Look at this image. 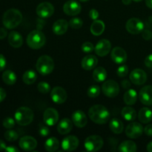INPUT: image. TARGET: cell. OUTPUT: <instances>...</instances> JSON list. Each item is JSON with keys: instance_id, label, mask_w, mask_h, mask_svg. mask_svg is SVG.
<instances>
[{"instance_id": "cell-45", "label": "cell", "mask_w": 152, "mask_h": 152, "mask_svg": "<svg viewBox=\"0 0 152 152\" xmlns=\"http://www.w3.org/2000/svg\"><path fill=\"white\" fill-rule=\"evenodd\" d=\"M6 63H7V61H6L5 57L0 53V71H3L5 68Z\"/></svg>"}, {"instance_id": "cell-33", "label": "cell", "mask_w": 152, "mask_h": 152, "mask_svg": "<svg viewBox=\"0 0 152 152\" xmlns=\"http://www.w3.org/2000/svg\"><path fill=\"white\" fill-rule=\"evenodd\" d=\"M59 142L57 138L50 137L45 142V148L46 151L49 152H54L59 148Z\"/></svg>"}, {"instance_id": "cell-9", "label": "cell", "mask_w": 152, "mask_h": 152, "mask_svg": "<svg viewBox=\"0 0 152 152\" xmlns=\"http://www.w3.org/2000/svg\"><path fill=\"white\" fill-rule=\"evenodd\" d=\"M144 129L142 125L139 123H131L128 125L126 129V134L128 137L131 139H136L140 137L142 134Z\"/></svg>"}, {"instance_id": "cell-40", "label": "cell", "mask_w": 152, "mask_h": 152, "mask_svg": "<svg viewBox=\"0 0 152 152\" xmlns=\"http://www.w3.org/2000/svg\"><path fill=\"white\" fill-rule=\"evenodd\" d=\"M81 48L84 53H91L94 50V46L90 42H86L82 45Z\"/></svg>"}, {"instance_id": "cell-19", "label": "cell", "mask_w": 152, "mask_h": 152, "mask_svg": "<svg viewBox=\"0 0 152 152\" xmlns=\"http://www.w3.org/2000/svg\"><path fill=\"white\" fill-rule=\"evenodd\" d=\"M111 57L113 62L116 64H123L127 60V53L122 48L115 47L111 51Z\"/></svg>"}, {"instance_id": "cell-13", "label": "cell", "mask_w": 152, "mask_h": 152, "mask_svg": "<svg viewBox=\"0 0 152 152\" xmlns=\"http://www.w3.org/2000/svg\"><path fill=\"white\" fill-rule=\"evenodd\" d=\"M43 120H44V123L48 126H54L59 120V113L55 108H47L43 114Z\"/></svg>"}, {"instance_id": "cell-55", "label": "cell", "mask_w": 152, "mask_h": 152, "mask_svg": "<svg viewBox=\"0 0 152 152\" xmlns=\"http://www.w3.org/2000/svg\"><path fill=\"white\" fill-rule=\"evenodd\" d=\"M122 1H123V4H126V5H129V4H130L131 3H132V0H122Z\"/></svg>"}, {"instance_id": "cell-27", "label": "cell", "mask_w": 152, "mask_h": 152, "mask_svg": "<svg viewBox=\"0 0 152 152\" xmlns=\"http://www.w3.org/2000/svg\"><path fill=\"white\" fill-rule=\"evenodd\" d=\"M105 31V23L102 20H94L91 25V32L94 36H100Z\"/></svg>"}, {"instance_id": "cell-24", "label": "cell", "mask_w": 152, "mask_h": 152, "mask_svg": "<svg viewBox=\"0 0 152 152\" xmlns=\"http://www.w3.org/2000/svg\"><path fill=\"white\" fill-rule=\"evenodd\" d=\"M73 128V122L68 118H64L61 120L57 126V131L60 134H67Z\"/></svg>"}, {"instance_id": "cell-10", "label": "cell", "mask_w": 152, "mask_h": 152, "mask_svg": "<svg viewBox=\"0 0 152 152\" xmlns=\"http://www.w3.org/2000/svg\"><path fill=\"white\" fill-rule=\"evenodd\" d=\"M54 13V7L48 1L42 2L37 6V13L41 18H49Z\"/></svg>"}, {"instance_id": "cell-20", "label": "cell", "mask_w": 152, "mask_h": 152, "mask_svg": "<svg viewBox=\"0 0 152 152\" xmlns=\"http://www.w3.org/2000/svg\"><path fill=\"white\" fill-rule=\"evenodd\" d=\"M72 122L77 127L83 128L87 124L88 118L83 111L77 110L72 114Z\"/></svg>"}, {"instance_id": "cell-38", "label": "cell", "mask_w": 152, "mask_h": 152, "mask_svg": "<svg viewBox=\"0 0 152 152\" xmlns=\"http://www.w3.org/2000/svg\"><path fill=\"white\" fill-rule=\"evenodd\" d=\"M37 88L40 93L43 94H46L49 93L50 91V86L48 83H45V82H40L37 86Z\"/></svg>"}, {"instance_id": "cell-41", "label": "cell", "mask_w": 152, "mask_h": 152, "mask_svg": "<svg viewBox=\"0 0 152 152\" xmlns=\"http://www.w3.org/2000/svg\"><path fill=\"white\" fill-rule=\"evenodd\" d=\"M128 74H129V68L127 65H123L117 68V74L118 75V77H124L127 76Z\"/></svg>"}, {"instance_id": "cell-52", "label": "cell", "mask_w": 152, "mask_h": 152, "mask_svg": "<svg viewBox=\"0 0 152 152\" xmlns=\"http://www.w3.org/2000/svg\"><path fill=\"white\" fill-rule=\"evenodd\" d=\"M6 144L3 140H0V151H4L6 148Z\"/></svg>"}, {"instance_id": "cell-17", "label": "cell", "mask_w": 152, "mask_h": 152, "mask_svg": "<svg viewBox=\"0 0 152 152\" xmlns=\"http://www.w3.org/2000/svg\"><path fill=\"white\" fill-rule=\"evenodd\" d=\"M111 44L108 39H102L99 40L94 48L95 53L99 56H105L111 51Z\"/></svg>"}, {"instance_id": "cell-21", "label": "cell", "mask_w": 152, "mask_h": 152, "mask_svg": "<svg viewBox=\"0 0 152 152\" xmlns=\"http://www.w3.org/2000/svg\"><path fill=\"white\" fill-rule=\"evenodd\" d=\"M69 24L65 19H59L53 23L52 30L56 35H63L68 31Z\"/></svg>"}, {"instance_id": "cell-37", "label": "cell", "mask_w": 152, "mask_h": 152, "mask_svg": "<svg viewBox=\"0 0 152 152\" xmlns=\"http://www.w3.org/2000/svg\"><path fill=\"white\" fill-rule=\"evenodd\" d=\"M68 24H69V26L73 29H80L83 25V21L80 18L75 17L71 19Z\"/></svg>"}, {"instance_id": "cell-23", "label": "cell", "mask_w": 152, "mask_h": 152, "mask_svg": "<svg viewBox=\"0 0 152 152\" xmlns=\"http://www.w3.org/2000/svg\"><path fill=\"white\" fill-rule=\"evenodd\" d=\"M8 42L10 46L18 48L23 44V38L17 31H11L8 35Z\"/></svg>"}, {"instance_id": "cell-36", "label": "cell", "mask_w": 152, "mask_h": 152, "mask_svg": "<svg viewBox=\"0 0 152 152\" xmlns=\"http://www.w3.org/2000/svg\"><path fill=\"white\" fill-rule=\"evenodd\" d=\"M4 138H5L6 140L9 141V142H13V141L17 140L18 138H19V134L15 131L8 129L4 133Z\"/></svg>"}, {"instance_id": "cell-5", "label": "cell", "mask_w": 152, "mask_h": 152, "mask_svg": "<svg viewBox=\"0 0 152 152\" xmlns=\"http://www.w3.org/2000/svg\"><path fill=\"white\" fill-rule=\"evenodd\" d=\"M36 68L40 74L43 76L51 74L54 68V62L50 56L43 55L37 60Z\"/></svg>"}, {"instance_id": "cell-3", "label": "cell", "mask_w": 152, "mask_h": 152, "mask_svg": "<svg viewBox=\"0 0 152 152\" xmlns=\"http://www.w3.org/2000/svg\"><path fill=\"white\" fill-rule=\"evenodd\" d=\"M26 42L28 47L37 50L45 45L46 42V37L42 31L39 30H34L28 34Z\"/></svg>"}, {"instance_id": "cell-8", "label": "cell", "mask_w": 152, "mask_h": 152, "mask_svg": "<svg viewBox=\"0 0 152 152\" xmlns=\"http://www.w3.org/2000/svg\"><path fill=\"white\" fill-rule=\"evenodd\" d=\"M128 32L132 34H139L144 30V24L137 18H132L129 19L126 25Z\"/></svg>"}, {"instance_id": "cell-47", "label": "cell", "mask_w": 152, "mask_h": 152, "mask_svg": "<svg viewBox=\"0 0 152 152\" xmlns=\"http://www.w3.org/2000/svg\"><path fill=\"white\" fill-rule=\"evenodd\" d=\"M145 65L148 68H152V54L146 56L145 59Z\"/></svg>"}, {"instance_id": "cell-25", "label": "cell", "mask_w": 152, "mask_h": 152, "mask_svg": "<svg viewBox=\"0 0 152 152\" xmlns=\"http://www.w3.org/2000/svg\"><path fill=\"white\" fill-rule=\"evenodd\" d=\"M138 118H139L140 123H143V124H147V123H150L152 120V111L146 107L141 108L138 114Z\"/></svg>"}, {"instance_id": "cell-57", "label": "cell", "mask_w": 152, "mask_h": 152, "mask_svg": "<svg viewBox=\"0 0 152 152\" xmlns=\"http://www.w3.org/2000/svg\"><path fill=\"white\" fill-rule=\"evenodd\" d=\"M133 1H136V2H140V1H142V0H133Z\"/></svg>"}, {"instance_id": "cell-48", "label": "cell", "mask_w": 152, "mask_h": 152, "mask_svg": "<svg viewBox=\"0 0 152 152\" xmlns=\"http://www.w3.org/2000/svg\"><path fill=\"white\" fill-rule=\"evenodd\" d=\"M7 35V30L4 28H0V39H4Z\"/></svg>"}, {"instance_id": "cell-53", "label": "cell", "mask_w": 152, "mask_h": 152, "mask_svg": "<svg viewBox=\"0 0 152 152\" xmlns=\"http://www.w3.org/2000/svg\"><path fill=\"white\" fill-rule=\"evenodd\" d=\"M145 4L147 7L152 9V0H145Z\"/></svg>"}, {"instance_id": "cell-4", "label": "cell", "mask_w": 152, "mask_h": 152, "mask_svg": "<svg viewBox=\"0 0 152 152\" xmlns=\"http://www.w3.org/2000/svg\"><path fill=\"white\" fill-rule=\"evenodd\" d=\"M34 111L28 107H20L16 110L14 114L16 123L22 126L31 124L34 120Z\"/></svg>"}, {"instance_id": "cell-44", "label": "cell", "mask_w": 152, "mask_h": 152, "mask_svg": "<svg viewBox=\"0 0 152 152\" xmlns=\"http://www.w3.org/2000/svg\"><path fill=\"white\" fill-rule=\"evenodd\" d=\"M89 16H90L91 19L92 20H96L99 17V12L96 10V9H91V10L89 11Z\"/></svg>"}, {"instance_id": "cell-54", "label": "cell", "mask_w": 152, "mask_h": 152, "mask_svg": "<svg viewBox=\"0 0 152 152\" xmlns=\"http://www.w3.org/2000/svg\"><path fill=\"white\" fill-rule=\"evenodd\" d=\"M147 151L148 152H152V141L147 145Z\"/></svg>"}, {"instance_id": "cell-30", "label": "cell", "mask_w": 152, "mask_h": 152, "mask_svg": "<svg viewBox=\"0 0 152 152\" xmlns=\"http://www.w3.org/2000/svg\"><path fill=\"white\" fill-rule=\"evenodd\" d=\"M2 78L3 82L5 84L8 85V86H12V85L15 84L17 80L16 74L13 71H10V70H6L4 71L2 74Z\"/></svg>"}, {"instance_id": "cell-11", "label": "cell", "mask_w": 152, "mask_h": 152, "mask_svg": "<svg viewBox=\"0 0 152 152\" xmlns=\"http://www.w3.org/2000/svg\"><path fill=\"white\" fill-rule=\"evenodd\" d=\"M81 4L75 0H69L63 5V11L68 16H77L81 12Z\"/></svg>"}, {"instance_id": "cell-26", "label": "cell", "mask_w": 152, "mask_h": 152, "mask_svg": "<svg viewBox=\"0 0 152 152\" xmlns=\"http://www.w3.org/2000/svg\"><path fill=\"white\" fill-rule=\"evenodd\" d=\"M124 102L128 105H134L137 100V94L134 89H129L123 95Z\"/></svg>"}, {"instance_id": "cell-34", "label": "cell", "mask_w": 152, "mask_h": 152, "mask_svg": "<svg viewBox=\"0 0 152 152\" xmlns=\"http://www.w3.org/2000/svg\"><path fill=\"white\" fill-rule=\"evenodd\" d=\"M37 79V75L35 71L32 70H28L25 71V74L22 76V80L27 85L34 84Z\"/></svg>"}, {"instance_id": "cell-43", "label": "cell", "mask_w": 152, "mask_h": 152, "mask_svg": "<svg viewBox=\"0 0 152 152\" xmlns=\"http://www.w3.org/2000/svg\"><path fill=\"white\" fill-rule=\"evenodd\" d=\"M142 37L145 40H151L152 39V33L149 30H143L142 32Z\"/></svg>"}, {"instance_id": "cell-51", "label": "cell", "mask_w": 152, "mask_h": 152, "mask_svg": "<svg viewBox=\"0 0 152 152\" xmlns=\"http://www.w3.org/2000/svg\"><path fill=\"white\" fill-rule=\"evenodd\" d=\"M122 86L124 89H129L131 87V83L128 80H124L122 81Z\"/></svg>"}, {"instance_id": "cell-12", "label": "cell", "mask_w": 152, "mask_h": 152, "mask_svg": "<svg viewBox=\"0 0 152 152\" xmlns=\"http://www.w3.org/2000/svg\"><path fill=\"white\" fill-rule=\"evenodd\" d=\"M66 91L60 86H56L50 92V97L52 101L56 104H62L67 99Z\"/></svg>"}, {"instance_id": "cell-15", "label": "cell", "mask_w": 152, "mask_h": 152, "mask_svg": "<svg viewBox=\"0 0 152 152\" xmlns=\"http://www.w3.org/2000/svg\"><path fill=\"white\" fill-rule=\"evenodd\" d=\"M19 145L24 151H31L37 147V141L33 137L25 136L19 140Z\"/></svg>"}, {"instance_id": "cell-46", "label": "cell", "mask_w": 152, "mask_h": 152, "mask_svg": "<svg viewBox=\"0 0 152 152\" xmlns=\"http://www.w3.org/2000/svg\"><path fill=\"white\" fill-rule=\"evenodd\" d=\"M144 132L148 137H152V124H148L144 129Z\"/></svg>"}, {"instance_id": "cell-14", "label": "cell", "mask_w": 152, "mask_h": 152, "mask_svg": "<svg viewBox=\"0 0 152 152\" xmlns=\"http://www.w3.org/2000/svg\"><path fill=\"white\" fill-rule=\"evenodd\" d=\"M130 80L132 83L137 86H141L147 81V74L143 70L136 68L130 74Z\"/></svg>"}, {"instance_id": "cell-39", "label": "cell", "mask_w": 152, "mask_h": 152, "mask_svg": "<svg viewBox=\"0 0 152 152\" xmlns=\"http://www.w3.org/2000/svg\"><path fill=\"white\" fill-rule=\"evenodd\" d=\"M15 121L16 120H13L11 117H6V118L4 119L2 122V125L5 129H11L14 127L15 126Z\"/></svg>"}, {"instance_id": "cell-35", "label": "cell", "mask_w": 152, "mask_h": 152, "mask_svg": "<svg viewBox=\"0 0 152 152\" xmlns=\"http://www.w3.org/2000/svg\"><path fill=\"white\" fill-rule=\"evenodd\" d=\"M99 94H100V88L96 85H93L88 89V96L91 98L96 97L99 96Z\"/></svg>"}, {"instance_id": "cell-16", "label": "cell", "mask_w": 152, "mask_h": 152, "mask_svg": "<svg viewBox=\"0 0 152 152\" xmlns=\"http://www.w3.org/2000/svg\"><path fill=\"white\" fill-rule=\"evenodd\" d=\"M80 144L79 139L75 136H68L62 140V148L65 151H73L77 149Z\"/></svg>"}, {"instance_id": "cell-50", "label": "cell", "mask_w": 152, "mask_h": 152, "mask_svg": "<svg viewBox=\"0 0 152 152\" xmlns=\"http://www.w3.org/2000/svg\"><path fill=\"white\" fill-rule=\"evenodd\" d=\"M6 91L4 88H0V102H2L6 97Z\"/></svg>"}, {"instance_id": "cell-2", "label": "cell", "mask_w": 152, "mask_h": 152, "mask_svg": "<svg viewBox=\"0 0 152 152\" xmlns=\"http://www.w3.org/2000/svg\"><path fill=\"white\" fill-rule=\"evenodd\" d=\"M22 21V13L16 8H10L6 10L2 16V23L7 29H13L16 28Z\"/></svg>"}, {"instance_id": "cell-28", "label": "cell", "mask_w": 152, "mask_h": 152, "mask_svg": "<svg viewBox=\"0 0 152 152\" xmlns=\"http://www.w3.org/2000/svg\"><path fill=\"white\" fill-rule=\"evenodd\" d=\"M109 127L113 133L119 134H121L123 132L124 125H123V122L120 119L114 118L110 122Z\"/></svg>"}, {"instance_id": "cell-7", "label": "cell", "mask_w": 152, "mask_h": 152, "mask_svg": "<svg viewBox=\"0 0 152 152\" xmlns=\"http://www.w3.org/2000/svg\"><path fill=\"white\" fill-rule=\"evenodd\" d=\"M102 91L104 94L110 98L116 97L120 92V87L117 82L114 80L105 81L102 86Z\"/></svg>"}, {"instance_id": "cell-6", "label": "cell", "mask_w": 152, "mask_h": 152, "mask_svg": "<svg viewBox=\"0 0 152 152\" xmlns=\"http://www.w3.org/2000/svg\"><path fill=\"white\" fill-rule=\"evenodd\" d=\"M103 144V140L99 135H91L88 137L84 142L86 149L90 152L98 151L102 148Z\"/></svg>"}, {"instance_id": "cell-31", "label": "cell", "mask_w": 152, "mask_h": 152, "mask_svg": "<svg viewBox=\"0 0 152 152\" xmlns=\"http://www.w3.org/2000/svg\"><path fill=\"white\" fill-rule=\"evenodd\" d=\"M122 117L127 121H133L137 117V112L133 108L130 106L124 107L122 110Z\"/></svg>"}, {"instance_id": "cell-42", "label": "cell", "mask_w": 152, "mask_h": 152, "mask_svg": "<svg viewBox=\"0 0 152 152\" xmlns=\"http://www.w3.org/2000/svg\"><path fill=\"white\" fill-rule=\"evenodd\" d=\"M39 134L42 137H47L50 134V130L46 126H42L39 129Z\"/></svg>"}, {"instance_id": "cell-18", "label": "cell", "mask_w": 152, "mask_h": 152, "mask_svg": "<svg viewBox=\"0 0 152 152\" xmlns=\"http://www.w3.org/2000/svg\"><path fill=\"white\" fill-rule=\"evenodd\" d=\"M139 99L143 105H152V86H146L140 89Z\"/></svg>"}, {"instance_id": "cell-29", "label": "cell", "mask_w": 152, "mask_h": 152, "mask_svg": "<svg viewBox=\"0 0 152 152\" xmlns=\"http://www.w3.org/2000/svg\"><path fill=\"white\" fill-rule=\"evenodd\" d=\"M137 149L136 143L132 140H126L119 145L118 150L121 152H135Z\"/></svg>"}, {"instance_id": "cell-49", "label": "cell", "mask_w": 152, "mask_h": 152, "mask_svg": "<svg viewBox=\"0 0 152 152\" xmlns=\"http://www.w3.org/2000/svg\"><path fill=\"white\" fill-rule=\"evenodd\" d=\"M5 151L7 152H19V150L14 145H9V146L6 147Z\"/></svg>"}, {"instance_id": "cell-1", "label": "cell", "mask_w": 152, "mask_h": 152, "mask_svg": "<svg viewBox=\"0 0 152 152\" xmlns=\"http://www.w3.org/2000/svg\"><path fill=\"white\" fill-rule=\"evenodd\" d=\"M88 117L94 123L102 125L108 121L110 118V113L103 105H94L89 109Z\"/></svg>"}, {"instance_id": "cell-32", "label": "cell", "mask_w": 152, "mask_h": 152, "mask_svg": "<svg viewBox=\"0 0 152 152\" xmlns=\"http://www.w3.org/2000/svg\"><path fill=\"white\" fill-rule=\"evenodd\" d=\"M93 78L97 83H101L106 80L107 71L102 67H98L95 68L93 72Z\"/></svg>"}, {"instance_id": "cell-56", "label": "cell", "mask_w": 152, "mask_h": 152, "mask_svg": "<svg viewBox=\"0 0 152 152\" xmlns=\"http://www.w3.org/2000/svg\"><path fill=\"white\" fill-rule=\"evenodd\" d=\"M80 1H82V2H86V1H88L89 0H80Z\"/></svg>"}, {"instance_id": "cell-22", "label": "cell", "mask_w": 152, "mask_h": 152, "mask_svg": "<svg viewBox=\"0 0 152 152\" xmlns=\"http://www.w3.org/2000/svg\"><path fill=\"white\" fill-rule=\"evenodd\" d=\"M98 64V59L94 55H88L82 59L81 65L86 71H91L96 68Z\"/></svg>"}]
</instances>
